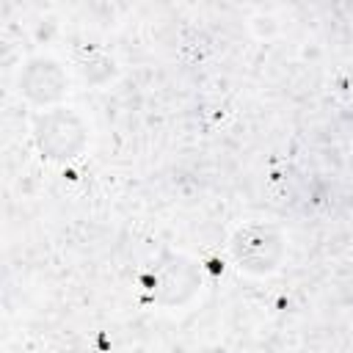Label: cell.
Instances as JSON below:
<instances>
[{"label": "cell", "mask_w": 353, "mask_h": 353, "mask_svg": "<svg viewBox=\"0 0 353 353\" xmlns=\"http://www.w3.org/2000/svg\"><path fill=\"white\" fill-rule=\"evenodd\" d=\"M232 254L240 265V270L248 273H270L279 268V259L284 254V243L279 229L248 223L232 237Z\"/></svg>", "instance_id": "1"}, {"label": "cell", "mask_w": 353, "mask_h": 353, "mask_svg": "<svg viewBox=\"0 0 353 353\" xmlns=\"http://www.w3.org/2000/svg\"><path fill=\"white\" fill-rule=\"evenodd\" d=\"M36 141H39V149L47 152V157L69 160L83 149L85 127L72 110L58 108L36 119Z\"/></svg>", "instance_id": "2"}, {"label": "cell", "mask_w": 353, "mask_h": 353, "mask_svg": "<svg viewBox=\"0 0 353 353\" xmlns=\"http://www.w3.org/2000/svg\"><path fill=\"white\" fill-rule=\"evenodd\" d=\"M22 91L39 102V105H47L52 99H58L63 94V72L58 69V63L52 61H30L28 63V72H25V85Z\"/></svg>", "instance_id": "3"}]
</instances>
